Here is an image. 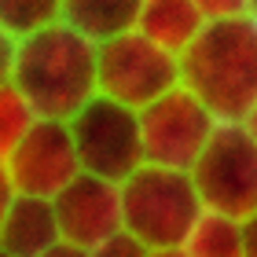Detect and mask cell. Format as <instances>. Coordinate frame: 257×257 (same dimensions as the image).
<instances>
[{"label":"cell","mask_w":257,"mask_h":257,"mask_svg":"<svg viewBox=\"0 0 257 257\" xmlns=\"http://www.w3.org/2000/svg\"><path fill=\"white\" fill-rule=\"evenodd\" d=\"M4 81L26 96L37 118L70 121L99 96V44L66 22L4 37Z\"/></svg>","instance_id":"1"},{"label":"cell","mask_w":257,"mask_h":257,"mask_svg":"<svg viewBox=\"0 0 257 257\" xmlns=\"http://www.w3.org/2000/svg\"><path fill=\"white\" fill-rule=\"evenodd\" d=\"M180 85L191 88L217 121H242L257 103V19L206 22L180 55Z\"/></svg>","instance_id":"2"},{"label":"cell","mask_w":257,"mask_h":257,"mask_svg":"<svg viewBox=\"0 0 257 257\" xmlns=\"http://www.w3.org/2000/svg\"><path fill=\"white\" fill-rule=\"evenodd\" d=\"M206 213L191 173L166 166H140L128 180H121V217L125 231H133L151 250L184 246Z\"/></svg>","instance_id":"3"},{"label":"cell","mask_w":257,"mask_h":257,"mask_svg":"<svg viewBox=\"0 0 257 257\" xmlns=\"http://www.w3.org/2000/svg\"><path fill=\"white\" fill-rule=\"evenodd\" d=\"M74 147L81 158V173L121 184L144 166V133H140V110L110 96H92L74 118H70Z\"/></svg>","instance_id":"4"},{"label":"cell","mask_w":257,"mask_h":257,"mask_svg":"<svg viewBox=\"0 0 257 257\" xmlns=\"http://www.w3.org/2000/svg\"><path fill=\"white\" fill-rule=\"evenodd\" d=\"M180 85V55L140 30H125L99 44V92L144 110Z\"/></svg>","instance_id":"5"},{"label":"cell","mask_w":257,"mask_h":257,"mask_svg":"<svg viewBox=\"0 0 257 257\" xmlns=\"http://www.w3.org/2000/svg\"><path fill=\"white\" fill-rule=\"evenodd\" d=\"M191 180L206 209L246 220L257 213V140L242 121H220Z\"/></svg>","instance_id":"6"},{"label":"cell","mask_w":257,"mask_h":257,"mask_svg":"<svg viewBox=\"0 0 257 257\" xmlns=\"http://www.w3.org/2000/svg\"><path fill=\"white\" fill-rule=\"evenodd\" d=\"M217 128H220L217 114L184 85H177L173 92H166L162 99L147 103L140 110V133H144L147 166L191 173Z\"/></svg>","instance_id":"7"},{"label":"cell","mask_w":257,"mask_h":257,"mask_svg":"<svg viewBox=\"0 0 257 257\" xmlns=\"http://www.w3.org/2000/svg\"><path fill=\"white\" fill-rule=\"evenodd\" d=\"M77 173L81 158L74 147V133H70V121L59 118H37L15 147L0 151L4 191L55 198Z\"/></svg>","instance_id":"8"},{"label":"cell","mask_w":257,"mask_h":257,"mask_svg":"<svg viewBox=\"0 0 257 257\" xmlns=\"http://www.w3.org/2000/svg\"><path fill=\"white\" fill-rule=\"evenodd\" d=\"M55 217H59V231L66 242L77 246H99L114 231L125 228L121 217V184L92 177V173H77L66 188L52 198Z\"/></svg>","instance_id":"9"},{"label":"cell","mask_w":257,"mask_h":257,"mask_svg":"<svg viewBox=\"0 0 257 257\" xmlns=\"http://www.w3.org/2000/svg\"><path fill=\"white\" fill-rule=\"evenodd\" d=\"M63 239L55 202L41 195L4 191L0 206V257H41Z\"/></svg>","instance_id":"10"},{"label":"cell","mask_w":257,"mask_h":257,"mask_svg":"<svg viewBox=\"0 0 257 257\" xmlns=\"http://www.w3.org/2000/svg\"><path fill=\"white\" fill-rule=\"evenodd\" d=\"M136 30L158 41L162 48L184 55L195 44V37L206 30V15L198 11L195 0H144Z\"/></svg>","instance_id":"11"},{"label":"cell","mask_w":257,"mask_h":257,"mask_svg":"<svg viewBox=\"0 0 257 257\" xmlns=\"http://www.w3.org/2000/svg\"><path fill=\"white\" fill-rule=\"evenodd\" d=\"M140 11H144V0H63V22L96 44L136 30Z\"/></svg>","instance_id":"12"},{"label":"cell","mask_w":257,"mask_h":257,"mask_svg":"<svg viewBox=\"0 0 257 257\" xmlns=\"http://www.w3.org/2000/svg\"><path fill=\"white\" fill-rule=\"evenodd\" d=\"M188 257H246V235H242V220L206 209L191 228L188 242H184Z\"/></svg>","instance_id":"13"},{"label":"cell","mask_w":257,"mask_h":257,"mask_svg":"<svg viewBox=\"0 0 257 257\" xmlns=\"http://www.w3.org/2000/svg\"><path fill=\"white\" fill-rule=\"evenodd\" d=\"M55 22H63V0H0L4 37H26Z\"/></svg>","instance_id":"14"},{"label":"cell","mask_w":257,"mask_h":257,"mask_svg":"<svg viewBox=\"0 0 257 257\" xmlns=\"http://www.w3.org/2000/svg\"><path fill=\"white\" fill-rule=\"evenodd\" d=\"M33 121H37V110L26 103V96H22L15 85L4 81V88H0V151L15 147L19 140L30 133Z\"/></svg>","instance_id":"15"},{"label":"cell","mask_w":257,"mask_h":257,"mask_svg":"<svg viewBox=\"0 0 257 257\" xmlns=\"http://www.w3.org/2000/svg\"><path fill=\"white\" fill-rule=\"evenodd\" d=\"M92 257H151V246L140 242L133 231H114L110 239H103L99 246H92Z\"/></svg>","instance_id":"16"},{"label":"cell","mask_w":257,"mask_h":257,"mask_svg":"<svg viewBox=\"0 0 257 257\" xmlns=\"http://www.w3.org/2000/svg\"><path fill=\"white\" fill-rule=\"evenodd\" d=\"M198 11L206 15V22H220V19H246L253 15V0H195Z\"/></svg>","instance_id":"17"},{"label":"cell","mask_w":257,"mask_h":257,"mask_svg":"<svg viewBox=\"0 0 257 257\" xmlns=\"http://www.w3.org/2000/svg\"><path fill=\"white\" fill-rule=\"evenodd\" d=\"M41 257H92V250H85V246H77V242H66V239H59L52 250H44Z\"/></svg>","instance_id":"18"},{"label":"cell","mask_w":257,"mask_h":257,"mask_svg":"<svg viewBox=\"0 0 257 257\" xmlns=\"http://www.w3.org/2000/svg\"><path fill=\"white\" fill-rule=\"evenodd\" d=\"M242 235H246V257H257V213L242 220Z\"/></svg>","instance_id":"19"},{"label":"cell","mask_w":257,"mask_h":257,"mask_svg":"<svg viewBox=\"0 0 257 257\" xmlns=\"http://www.w3.org/2000/svg\"><path fill=\"white\" fill-rule=\"evenodd\" d=\"M242 125H246V133L257 140V103H253V107H250V114H246V118H242Z\"/></svg>","instance_id":"20"},{"label":"cell","mask_w":257,"mask_h":257,"mask_svg":"<svg viewBox=\"0 0 257 257\" xmlns=\"http://www.w3.org/2000/svg\"><path fill=\"white\" fill-rule=\"evenodd\" d=\"M151 257H188L184 246H173V250H151Z\"/></svg>","instance_id":"21"},{"label":"cell","mask_w":257,"mask_h":257,"mask_svg":"<svg viewBox=\"0 0 257 257\" xmlns=\"http://www.w3.org/2000/svg\"><path fill=\"white\" fill-rule=\"evenodd\" d=\"M253 19H257V0H253Z\"/></svg>","instance_id":"22"}]
</instances>
